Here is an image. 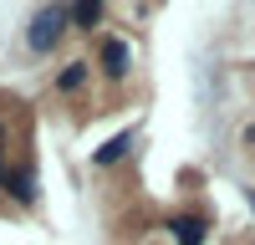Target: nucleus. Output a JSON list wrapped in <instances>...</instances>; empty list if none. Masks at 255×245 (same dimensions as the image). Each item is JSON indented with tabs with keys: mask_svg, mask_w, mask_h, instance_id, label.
Here are the masks:
<instances>
[{
	"mask_svg": "<svg viewBox=\"0 0 255 245\" xmlns=\"http://www.w3.org/2000/svg\"><path fill=\"white\" fill-rule=\"evenodd\" d=\"M72 20H77L82 31H92L97 20H102V0H77V5H72Z\"/></svg>",
	"mask_w": 255,
	"mask_h": 245,
	"instance_id": "nucleus-5",
	"label": "nucleus"
},
{
	"mask_svg": "<svg viewBox=\"0 0 255 245\" xmlns=\"http://www.w3.org/2000/svg\"><path fill=\"white\" fill-rule=\"evenodd\" d=\"M102 67H108V77L128 72V46H123V41H108V46H102Z\"/></svg>",
	"mask_w": 255,
	"mask_h": 245,
	"instance_id": "nucleus-4",
	"label": "nucleus"
},
{
	"mask_svg": "<svg viewBox=\"0 0 255 245\" xmlns=\"http://www.w3.org/2000/svg\"><path fill=\"white\" fill-rule=\"evenodd\" d=\"M82 82H87V67H82V61H72V67L61 72V92H77Z\"/></svg>",
	"mask_w": 255,
	"mask_h": 245,
	"instance_id": "nucleus-7",
	"label": "nucleus"
},
{
	"mask_svg": "<svg viewBox=\"0 0 255 245\" xmlns=\"http://www.w3.org/2000/svg\"><path fill=\"white\" fill-rule=\"evenodd\" d=\"M250 210H255V194H250Z\"/></svg>",
	"mask_w": 255,
	"mask_h": 245,
	"instance_id": "nucleus-9",
	"label": "nucleus"
},
{
	"mask_svg": "<svg viewBox=\"0 0 255 245\" xmlns=\"http://www.w3.org/2000/svg\"><path fill=\"white\" fill-rule=\"evenodd\" d=\"M0 189H10L20 204H31L36 199V184H31V169H20V163H5L0 158Z\"/></svg>",
	"mask_w": 255,
	"mask_h": 245,
	"instance_id": "nucleus-2",
	"label": "nucleus"
},
{
	"mask_svg": "<svg viewBox=\"0 0 255 245\" xmlns=\"http://www.w3.org/2000/svg\"><path fill=\"white\" fill-rule=\"evenodd\" d=\"M174 230H179V245H199V240H204V225H199V220H179Z\"/></svg>",
	"mask_w": 255,
	"mask_h": 245,
	"instance_id": "nucleus-6",
	"label": "nucleus"
},
{
	"mask_svg": "<svg viewBox=\"0 0 255 245\" xmlns=\"http://www.w3.org/2000/svg\"><path fill=\"white\" fill-rule=\"evenodd\" d=\"M0 143H5V122H0Z\"/></svg>",
	"mask_w": 255,
	"mask_h": 245,
	"instance_id": "nucleus-8",
	"label": "nucleus"
},
{
	"mask_svg": "<svg viewBox=\"0 0 255 245\" xmlns=\"http://www.w3.org/2000/svg\"><path fill=\"white\" fill-rule=\"evenodd\" d=\"M128 148H133V133H118V138H108V143H102V148L92 153V163H102V169H108V163H118Z\"/></svg>",
	"mask_w": 255,
	"mask_h": 245,
	"instance_id": "nucleus-3",
	"label": "nucleus"
},
{
	"mask_svg": "<svg viewBox=\"0 0 255 245\" xmlns=\"http://www.w3.org/2000/svg\"><path fill=\"white\" fill-rule=\"evenodd\" d=\"M67 5L61 0H51V5H41L36 15H31V31H26V41H31V51H51L56 41H61V31H67Z\"/></svg>",
	"mask_w": 255,
	"mask_h": 245,
	"instance_id": "nucleus-1",
	"label": "nucleus"
}]
</instances>
